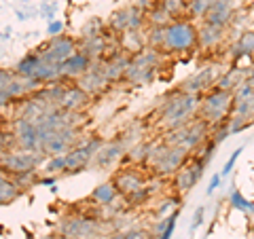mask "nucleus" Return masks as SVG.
Returning <instances> with one entry per match:
<instances>
[{
  "mask_svg": "<svg viewBox=\"0 0 254 239\" xmlns=\"http://www.w3.org/2000/svg\"><path fill=\"white\" fill-rule=\"evenodd\" d=\"M246 70L244 68H229V72H222L218 83L214 87H218V89H225V91H235L237 87H240L244 81H246Z\"/></svg>",
  "mask_w": 254,
  "mask_h": 239,
  "instance_id": "nucleus-24",
  "label": "nucleus"
},
{
  "mask_svg": "<svg viewBox=\"0 0 254 239\" xmlns=\"http://www.w3.org/2000/svg\"><path fill=\"white\" fill-rule=\"evenodd\" d=\"M220 182H222V176H220V174H214L212 180H210V184H208V188H205V193L212 195L214 190H216V188L220 186Z\"/></svg>",
  "mask_w": 254,
  "mask_h": 239,
  "instance_id": "nucleus-33",
  "label": "nucleus"
},
{
  "mask_svg": "<svg viewBox=\"0 0 254 239\" xmlns=\"http://www.w3.org/2000/svg\"><path fill=\"white\" fill-rule=\"evenodd\" d=\"M168 210H176V199H168V201H163V205L159 208V216H165Z\"/></svg>",
  "mask_w": 254,
  "mask_h": 239,
  "instance_id": "nucleus-34",
  "label": "nucleus"
},
{
  "mask_svg": "<svg viewBox=\"0 0 254 239\" xmlns=\"http://www.w3.org/2000/svg\"><path fill=\"white\" fill-rule=\"evenodd\" d=\"M246 81H250V83H254V66L248 70V74H246Z\"/></svg>",
  "mask_w": 254,
  "mask_h": 239,
  "instance_id": "nucleus-38",
  "label": "nucleus"
},
{
  "mask_svg": "<svg viewBox=\"0 0 254 239\" xmlns=\"http://www.w3.org/2000/svg\"><path fill=\"white\" fill-rule=\"evenodd\" d=\"M197 49V28L189 19H172L165 26V53H193Z\"/></svg>",
  "mask_w": 254,
  "mask_h": 239,
  "instance_id": "nucleus-3",
  "label": "nucleus"
},
{
  "mask_svg": "<svg viewBox=\"0 0 254 239\" xmlns=\"http://www.w3.org/2000/svg\"><path fill=\"white\" fill-rule=\"evenodd\" d=\"M93 66V60L87 58L83 51H74L68 60H64L60 63V74H62V81H78L87 70Z\"/></svg>",
  "mask_w": 254,
  "mask_h": 239,
  "instance_id": "nucleus-13",
  "label": "nucleus"
},
{
  "mask_svg": "<svg viewBox=\"0 0 254 239\" xmlns=\"http://www.w3.org/2000/svg\"><path fill=\"white\" fill-rule=\"evenodd\" d=\"M205 165H208V161H203V159L195 153V157L190 159L189 163H185L180 167V170L176 172V186H178L180 193H189V190L199 182Z\"/></svg>",
  "mask_w": 254,
  "mask_h": 239,
  "instance_id": "nucleus-11",
  "label": "nucleus"
},
{
  "mask_svg": "<svg viewBox=\"0 0 254 239\" xmlns=\"http://www.w3.org/2000/svg\"><path fill=\"white\" fill-rule=\"evenodd\" d=\"M229 205H231L233 210L254 214V203L250 201V199H246V197L242 195V190H233V193L229 195Z\"/></svg>",
  "mask_w": 254,
  "mask_h": 239,
  "instance_id": "nucleus-26",
  "label": "nucleus"
},
{
  "mask_svg": "<svg viewBox=\"0 0 254 239\" xmlns=\"http://www.w3.org/2000/svg\"><path fill=\"white\" fill-rule=\"evenodd\" d=\"M212 0H189L187 2V9L189 13L193 15V17H203L205 11H208V6H210Z\"/></svg>",
  "mask_w": 254,
  "mask_h": 239,
  "instance_id": "nucleus-28",
  "label": "nucleus"
},
{
  "mask_svg": "<svg viewBox=\"0 0 254 239\" xmlns=\"http://www.w3.org/2000/svg\"><path fill=\"white\" fill-rule=\"evenodd\" d=\"M62 172H68L66 155H53V157H49V161L45 163V174H62Z\"/></svg>",
  "mask_w": 254,
  "mask_h": 239,
  "instance_id": "nucleus-27",
  "label": "nucleus"
},
{
  "mask_svg": "<svg viewBox=\"0 0 254 239\" xmlns=\"http://www.w3.org/2000/svg\"><path fill=\"white\" fill-rule=\"evenodd\" d=\"M117 43H119V49L125 51L127 55H131L146 47V34L142 30H127L123 34H117Z\"/></svg>",
  "mask_w": 254,
  "mask_h": 239,
  "instance_id": "nucleus-20",
  "label": "nucleus"
},
{
  "mask_svg": "<svg viewBox=\"0 0 254 239\" xmlns=\"http://www.w3.org/2000/svg\"><path fill=\"white\" fill-rule=\"evenodd\" d=\"M47 34H49V36H60V34H64V21H62V19L49 21V26H47Z\"/></svg>",
  "mask_w": 254,
  "mask_h": 239,
  "instance_id": "nucleus-31",
  "label": "nucleus"
},
{
  "mask_svg": "<svg viewBox=\"0 0 254 239\" xmlns=\"http://www.w3.org/2000/svg\"><path fill=\"white\" fill-rule=\"evenodd\" d=\"M78 142V131H76V127H64V129H58V131H53L49 138L45 140V144H43V153L45 155H66L70 148H72L74 144Z\"/></svg>",
  "mask_w": 254,
  "mask_h": 239,
  "instance_id": "nucleus-10",
  "label": "nucleus"
},
{
  "mask_svg": "<svg viewBox=\"0 0 254 239\" xmlns=\"http://www.w3.org/2000/svg\"><path fill=\"white\" fill-rule=\"evenodd\" d=\"M15 144H19V148L26 150H41V140H38V127L30 119L19 117L15 121Z\"/></svg>",
  "mask_w": 254,
  "mask_h": 239,
  "instance_id": "nucleus-15",
  "label": "nucleus"
},
{
  "mask_svg": "<svg viewBox=\"0 0 254 239\" xmlns=\"http://www.w3.org/2000/svg\"><path fill=\"white\" fill-rule=\"evenodd\" d=\"M199 108V93H187V91H174L163 100L159 106L157 117L165 129H178V127L193 121V113Z\"/></svg>",
  "mask_w": 254,
  "mask_h": 239,
  "instance_id": "nucleus-1",
  "label": "nucleus"
},
{
  "mask_svg": "<svg viewBox=\"0 0 254 239\" xmlns=\"http://www.w3.org/2000/svg\"><path fill=\"white\" fill-rule=\"evenodd\" d=\"M148 159L153 161L159 176H172V174H176L189 161V150L182 146H170L163 142L161 153H159V148H153Z\"/></svg>",
  "mask_w": 254,
  "mask_h": 239,
  "instance_id": "nucleus-5",
  "label": "nucleus"
},
{
  "mask_svg": "<svg viewBox=\"0 0 254 239\" xmlns=\"http://www.w3.org/2000/svg\"><path fill=\"white\" fill-rule=\"evenodd\" d=\"M146 21V13L138 9L136 4L131 6H123V9L115 11L108 19V28L115 32V34H123L127 30H142Z\"/></svg>",
  "mask_w": 254,
  "mask_h": 239,
  "instance_id": "nucleus-9",
  "label": "nucleus"
},
{
  "mask_svg": "<svg viewBox=\"0 0 254 239\" xmlns=\"http://www.w3.org/2000/svg\"><path fill=\"white\" fill-rule=\"evenodd\" d=\"M222 74V70L218 66H205L203 70H199L195 76H190L189 81L180 87L182 91L187 93H201V91H210L214 85L218 83V78Z\"/></svg>",
  "mask_w": 254,
  "mask_h": 239,
  "instance_id": "nucleus-14",
  "label": "nucleus"
},
{
  "mask_svg": "<svg viewBox=\"0 0 254 239\" xmlns=\"http://www.w3.org/2000/svg\"><path fill=\"white\" fill-rule=\"evenodd\" d=\"M91 104V95L83 91L76 83H70L64 87V93H62V100H60V108L62 110H68V113H81L87 106Z\"/></svg>",
  "mask_w": 254,
  "mask_h": 239,
  "instance_id": "nucleus-16",
  "label": "nucleus"
},
{
  "mask_svg": "<svg viewBox=\"0 0 254 239\" xmlns=\"http://www.w3.org/2000/svg\"><path fill=\"white\" fill-rule=\"evenodd\" d=\"M155 239H161V237H155Z\"/></svg>",
  "mask_w": 254,
  "mask_h": 239,
  "instance_id": "nucleus-39",
  "label": "nucleus"
},
{
  "mask_svg": "<svg viewBox=\"0 0 254 239\" xmlns=\"http://www.w3.org/2000/svg\"><path fill=\"white\" fill-rule=\"evenodd\" d=\"M43 61H45V60H43L41 53H38V51H30V53L23 55V58H21L17 63H15L13 72L17 74V76H21V78H34L36 70L41 68Z\"/></svg>",
  "mask_w": 254,
  "mask_h": 239,
  "instance_id": "nucleus-22",
  "label": "nucleus"
},
{
  "mask_svg": "<svg viewBox=\"0 0 254 239\" xmlns=\"http://www.w3.org/2000/svg\"><path fill=\"white\" fill-rule=\"evenodd\" d=\"M2 150H6V138H4V133H0V153Z\"/></svg>",
  "mask_w": 254,
  "mask_h": 239,
  "instance_id": "nucleus-37",
  "label": "nucleus"
},
{
  "mask_svg": "<svg viewBox=\"0 0 254 239\" xmlns=\"http://www.w3.org/2000/svg\"><path fill=\"white\" fill-rule=\"evenodd\" d=\"M125 142L121 140H113V142H108V144H104L100 150H98V155L93 157V165L98 167V170H110L113 165H117V161H121V159L125 157Z\"/></svg>",
  "mask_w": 254,
  "mask_h": 239,
  "instance_id": "nucleus-17",
  "label": "nucleus"
},
{
  "mask_svg": "<svg viewBox=\"0 0 254 239\" xmlns=\"http://www.w3.org/2000/svg\"><path fill=\"white\" fill-rule=\"evenodd\" d=\"M76 85L93 98V95L104 93V91H106V87H108L110 83L106 81V76H104V72H102L100 63H98V61H93V66H91L89 70H87V72H85L81 78H78Z\"/></svg>",
  "mask_w": 254,
  "mask_h": 239,
  "instance_id": "nucleus-19",
  "label": "nucleus"
},
{
  "mask_svg": "<svg viewBox=\"0 0 254 239\" xmlns=\"http://www.w3.org/2000/svg\"><path fill=\"white\" fill-rule=\"evenodd\" d=\"M233 91L212 87L210 91H205L203 100L199 102V119H203L210 127H214L233 115Z\"/></svg>",
  "mask_w": 254,
  "mask_h": 239,
  "instance_id": "nucleus-2",
  "label": "nucleus"
},
{
  "mask_svg": "<svg viewBox=\"0 0 254 239\" xmlns=\"http://www.w3.org/2000/svg\"><path fill=\"white\" fill-rule=\"evenodd\" d=\"M208 133H210V125L205 123L203 119L197 117L193 121H189L187 125L178 127V129H172L170 135L165 138V144L193 150V148H199L203 142L208 140Z\"/></svg>",
  "mask_w": 254,
  "mask_h": 239,
  "instance_id": "nucleus-4",
  "label": "nucleus"
},
{
  "mask_svg": "<svg viewBox=\"0 0 254 239\" xmlns=\"http://www.w3.org/2000/svg\"><path fill=\"white\" fill-rule=\"evenodd\" d=\"M233 6H235L233 0H212L201 19H203V23H210V26L227 28V26H231L233 15H235Z\"/></svg>",
  "mask_w": 254,
  "mask_h": 239,
  "instance_id": "nucleus-12",
  "label": "nucleus"
},
{
  "mask_svg": "<svg viewBox=\"0 0 254 239\" xmlns=\"http://www.w3.org/2000/svg\"><path fill=\"white\" fill-rule=\"evenodd\" d=\"M2 170H9L11 174L21 172H36L38 165H43V155L38 150H6L2 157Z\"/></svg>",
  "mask_w": 254,
  "mask_h": 239,
  "instance_id": "nucleus-8",
  "label": "nucleus"
},
{
  "mask_svg": "<svg viewBox=\"0 0 254 239\" xmlns=\"http://www.w3.org/2000/svg\"><path fill=\"white\" fill-rule=\"evenodd\" d=\"M203 216H205V208H203V205H199V208L195 210V214H193V222H190V233H195V231L203 225Z\"/></svg>",
  "mask_w": 254,
  "mask_h": 239,
  "instance_id": "nucleus-30",
  "label": "nucleus"
},
{
  "mask_svg": "<svg viewBox=\"0 0 254 239\" xmlns=\"http://www.w3.org/2000/svg\"><path fill=\"white\" fill-rule=\"evenodd\" d=\"M250 55H254V32L244 30L240 34V38H237L231 47V60L237 61L242 58H250Z\"/></svg>",
  "mask_w": 254,
  "mask_h": 239,
  "instance_id": "nucleus-23",
  "label": "nucleus"
},
{
  "mask_svg": "<svg viewBox=\"0 0 254 239\" xmlns=\"http://www.w3.org/2000/svg\"><path fill=\"white\" fill-rule=\"evenodd\" d=\"M55 182H58V176H53V174H51V176H43V178H38V184H41V186H53Z\"/></svg>",
  "mask_w": 254,
  "mask_h": 239,
  "instance_id": "nucleus-36",
  "label": "nucleus"
},
{
  "mask_svg": "<svg viewBox=\"0 0 254 239\" xmlns=\"http://www.w3.org/2000/svg\"><path fill=\"white\" fill-rule=\"evenodd\" d=\"M13 98H11V93L9 91H6V89H2V91H0V108H4V106H11L13 104Z\"/></svg>",
  "mask_w": 254,
  "mask_h": 239,
  "instance_id": "nucleus-35",
  "label": "nucleus"
},
{
  "mask_svg": "<svg viewBox=\"0 0 254 239\" xmlns=\"http://www.w3.org/2000/svg\"><path fill=\"white\" fill-rule=\"evenodd\" d=\"M104 146V140L100 135H89V138L78 140L76 144L66 153V163H68V172H81L83 167H87L93 157L98 155V150Z\"/></svg>",
  "mask_w": 254,
  "mask_h": 239,
  "instance_id": "nucleus-6",
  "label": "nucleus"
},
{
  "mask_svg": "<svg viewBox=\"0 0 254 239\" xmlns=\"http://www.w3.org/2000/svg\"><path fill=\"white\" fill-rule=\"evenodd\" d=\"M242 153H244V148H242V146H240V148H235L233 153H231V157H229V161L225 163V167H222V172H220V176H222V178H227L229 174L233 172V167H235L237 159H240V155H242Z\"/></svg>",
  "mask_w": 254,
  "mask_h": 239,
  "instance_id": "nucleus-29",
  "label": "nucleus"
},
{
  "mask_svg": "<svg viewBox=\"0 0 254 239\" xmlns=\"http://www.w3.org/2000/svg\"><path fill=\"white\" fill-rule=\"evenodd\" d=\"M74 51H78V41L66 34L49 36V41L38 47V53L43 55V60L49 63H58V66L64 60H68Z\"/></svg>",
  "mask_w": 254,
  "mask_h": 239,
  "instance_id": "nucleus-7",
  "label": "nucleus"
},
{
  "mask_svg": "<svg viewBox=\"0 0 254 239\" xmlns=\"http://www.w3.org/2000/svg\"><path fill=\"white\" fill-rule=\"evenodd\" d=\"M117 197H119V190H117V186L113 184V180L104 182V184L95 186V188L91 190V201H95L98 205H102V208H104V205H110Z\"/></svg>",
  "mask_w": 254,
  "mask_h": 239,
  "instance_id": "nucleus-25",
  "label": "nucleus"
},
{
  "mask_svg": "<svg viewBox=\"0 0 254 239\" xmlns=\"http://www.w3.org/2000/svg\"><path fill=\"white\" fill-rule=\"evenodd\" d=\"M113 184L117 186L119 195H125L127 197V195L136 193L138 188L146 186V180H144V176H142L138 170H133V167H127V170H119L115 174Z\"/></svg>",
  "mask_w": 254,
  "mask_h": 239,
  "instance_id": "nucleus-18",
  "label": "nucleus"
},
{
  "mask_svg": "<svg viewBox=\"0 0 254 239\" xmlns=\"http://www.w3.org/2000/svg\"><path fill=\"white\" fill-rule=\"evenodd\" d=\"M13 76H15L13 70H4V68H0V91L9 87V83H11V78H13Z\"/></svg>",
  "mask_w": 254,
  "mask_h": 239,
  "instance_id": "nucleus-32",
  "label": "nucleus"
},
{
  "mask_svg": "<svg viewBox=\"0 0 254 239\" xmlns=\"http://www.w3.org/2000/svg\"><path fill=\"white\" fill-rule=\"evenodd\" d=\"M225 30L227 28H216V26H210V23H201L197 28V47H201V49L216 47L218 43L225 41Z\"/></svg>",
  "mask_w": 254,
  "mask_h": 239,
  "instance_id": "nucleus-21",
  "label": "nucleus"
}]
</instances>
